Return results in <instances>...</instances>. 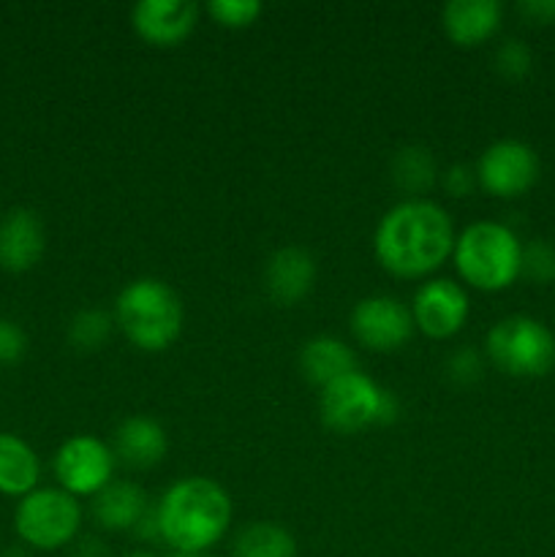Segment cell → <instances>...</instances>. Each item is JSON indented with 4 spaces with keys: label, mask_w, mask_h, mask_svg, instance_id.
I'll list each match as a JSON object with an SVG mask.
<instances>
[{
    "label": "cell",
    "mask_w": 555,
    "mask_h": 557,
    "mask_svg": "<svg viewBox=\"0 0 555 557\" xmlns=\"http://www.w3.org/2000/svg\"><path fill=\"white\" fill-rule=\"evenodd\" d=\"M131 22L147 44L174 47L194 33L199 22V5L190 0H139Z\"/></svg>",
    "instance_id": "obj_12"
},
{
    "label": "cell",
    "mask_w": 555,
    "mask_h": 557,
    "mask_svg": "<svg viewBox=\"0 0 555 557\" xmlns=\"http://www.w3.org/2000/svg\"><path fill=\"white\" fill-rule=\"evenodd\" d=\"M484 348L490 362L515 379H539L555 368V335L531 315L501 319L488 332Z\"/></svg>",
    "instance_id": "obj_5"
},
{
    "label": "cell",
    "mask_w": 555,
    "mask_h": 557,
    "mask_svg": "<svg viewBox=\"0 0 555 557\" xmlns=\"http://www.w3.org/2000/svg\"><path fill=\"white\" fill-rule=\"evenodd\" d=\"M435 161L430 156V150L424 147H403L397 150V156L392 158V177L408 194H422L430 185L435 183Z\"/></svg>",
    "instance_id": "obj_21"
},
{
    "label": "cell",
    "mask_w": 555,
    "mask_h": 557,
    "mask_svg": "<svg viewBox=\"0 0 555 557\" xmlns=\"http://www.w3.org/2000/svg\"><path fill=\"white\" fill-rule=\"evenodd\" d=\"M539 177V158L531 145L517 139H501L482 152L477 163V180L488 194L509 196L526 194Z\"/></svg>",
    "instance_id": "obj_9"
},
{
    "label": "cell",
    "mask_w": 555,
    "mask_h": 557,
    "mask_svg": "<svg viewBox=\"0 0 555 557\" xmlns=\"http://www.w3.org/2000/svg\"><path fill=\"white\" fill-rule=\"evenodd\" d=\"M531 49H528V44L520 41V38H509V41L501 44L498 52H495V69L504 76H509V79L526 76L528 71H531Z\"/></svg>",
    "instance_id": "obj_25"
},
{
    "label": "cell",
    "mask_w": 555,
    "mask_h": 557,
    "mask_svg": "<svg viewBox=\"0 0 555 557\" xmlns=\"http://www.w3.org/2000/svg\"><path fill=\"white\" fill-rule=\"evenodd\" d=\"M449 375L460 384H471L482 375V357L471 346H462L449 357Z\"/></svg>",
    "instance_id": "obj_27"
},
{
    "label": "cell",
    "mask_w": 555,
    "mask_h": 557,
    "mask_svg": "<svg viewBox=\"0 0 555 557\" xmlns=\"http://www.w3.org/2000/svg\"><path fill=\"white\" fill-rule=\"evenodd\" d=\"M147 511L145 490L131 482H109L92 498V517L107 531H134Z\"/></svg>",
    "instance_id": "obj_17"
},
{
    "label": "cell",
    "mask_w": 555,
    "mask_h": 557,
    "mask_svg": "<svg viewBox=\"0 0 555 557\" xmlns=\"http://www.w3.org/2000/svg\"><path fill=\"white\" fill-rule=\"evenodd\" d=\"M351 332L370 351H395L414 332L411 310L400 299L384 294L359 299L351 310Z\"/></svg>",
    "instance_id": "obj_10"
},
{
    "label": "cell",
    "mask_w": 555,
    "mask_h": 557,
    "mask_svg": "<svg viewBox=\"0 0 555 557\" xmlns=\"http://www.w3.org/2000/svg\"><path fill=\"white\" fill-rule=\"evenodd\" d=\"M299 370L310 384L324 389L332 381L343 379L346 373L357 370V357L351 348L337 337H313L299 351Z\"/></svg>",
    "instance_id": "obj_18"
},
{
    "label": "cell",
    "mask_w": 555,
    "mask_h": 557,
    "mask_svg": "<svg viewBox=\"0 0 555 557\" xmlns=\"http://www.w3.org/2000/svg\"><path fill=\"white\" fill-rule=\"evenodd\" d=\"M125 557H158V555H152V553H131V555H125Z\"/></svg>",
    "instance_id": "obj_32"
},
{
    "label": "cell",
    "mask_w": 555,
    "mask_h": 557,
    "mask_svg": "<svg viewBox=\"0 0 555 557\" xmlns=\"http://www.w3.org/2000/svg\"><path fill=\"white\" fill-rule=\"evenodd\" d=\"M82 525L79 500L65 490H33L20 500L14 511L16 536L33 549L52 553L76 539Z\"/></svg>",
    "instance_id": "obj_7"
},
{
    "label": "cell",
    "mask_w": 555,
    "mask_h": 557,
    "mask_svg": "<svg viewBox=\"0 0 555 557\" xmlns=\"http://www.w3.org/2000/svg\"><path fill=\"white\" fill-rule=\"evenodd\" d=\"M316 281V261L305 248H281L270 256L264 270V286L272 302L297 305L308 297Z\"/></svg>",
    "instance_id": "obj_14"
},
{
    "label": "cell",
    "mask_w": 555,
    "mask_h": 557,
    "mask_svg": "<svg viewBox=\"0 0 555 557\" xmlns=\"http://www.w3.org/2000/svg\"><path fill=\"white\" fill-rule=\"evenodd\" d=\"M264 5L259 0H210L207 14L223 27H248L259 20Z\"/></svg>",
    "instance_id": "obj_24"
},
{
    "label": "cell",
    "mask_w": 555,
    "mask_h": 557,
    "mask_svg": "<svg viewBox=\"0 0 555 557\" xmlns=\"http://www.w3.org/2000/svg\"><path fill=\"white\" fill-rule=\"evenodd\" d=\"M112 335V315L98 308L79 310L69 324V343L76 351H98Z\"/></svg>",
    "instance_id": "obj_22"
},
{
    "label": "cell",
    "mask_w": 555,
    "mask_h": 557,
    "mask_svg": "<svg viewBox=\"0 0 555 557\" xmlns=\"http://www.w3.org/2000/svg\"><path fill=\"white\" fill-rule=\"evenodd\" d=\"M452 253L462 281L482 292H501L520 277L522 245L504 223H471L462 228Z\"/></svg>",
    "instance_id": "obj_4"
},
{
    "label": "cell",
    "mask_w": 555,
    "mask_h": 557,
    "mask_svg": "<svg viewBox=\"0 0 555 557\" xmlns=\"http://www.w3.org/2000/svg\"><path fill=\"white\" fill-rule=\"evenodd\" d=\"M517 11L533 25H550L555 22V0H520Z\"/></svg>",
    "instance_id": "obj_29"
},
{
    "label": "cell",
    "mask_w": 555,
    "mask_h": 557,
    "mask_svg": "<svg viewBox=\"0 0 555 557\" xmlns=\"http://www.w3.org/2000/svg\"><path fill=\"white\" fill-rule=\"evenodd\" d=\"M0 557H25V553H22V549H5Z\"/></svg>",
    "instance_id": "obj_31"
},
{
    "label": "cell",
    "mask_w": 555,
    "mask_h": 557,
    "mask_svg": "<svg viewBox=\"0 0 555 557\" xmlns=\"http://www.w3.org/2000/svg\"><path fill=\"white\" fill-rule=\"evenodd\" d=\"M174 557H201V555H185V553H174Z\"/></svg>",
    "instance_id": "obj_33"
},
{
    "label": "cell",
    "mask_w": 555,
    "mask_h": 557,
    "mask_svg": "<svg viewBox=\"0 0 555 557\" xmlns=\"http://www.w3.org/2000/svg\"><path fill=\"white\" fill-rule=\"evenodd\" d=\"M41 473L36 451L14 433H0V493L25 498L33 493Z\"/></svg>",
    "instance_id": "obj_19"
},
{
    "label": "cell",
    "mask_w": 555,
    "mask_h": 557,
    "mask_svg": "<svg viewBox=\"0 0 555 557\" xmlns=\"http://www.w3.org/2000/svg\"><path fill=\"white\" fill-rule=\"evenodd\" d=\"M156 520L158 539H163L174 553L201 555L226 536L232 500L212 479H180L163 493Z\"/></svg>",
    "instance_id": "obj_2"
},
{
    "label": "cell",
    "mask_w": 555,
    "mask_h": 557,
    "mask_svg": "<svg viewBox=\"0 0 555 557\" xmlns=\"http://www.w3.org/2000/svg\"><path fill=\"white\" fill-rule=\"evenodd\" d=\"M169 449V438L163 433L161 424L150 417H131L120 422L114 430V449L112 455L118 457L123 466L145 471V468L158 466Z\"/></svg>",
    "instance_id": "obj_16"
},
{
    "label": "cell",
    "mask_w": 555,
    "mask_h": 557,
    "mask_svg": "<svg viewBox=\"0 0 555 557\" xmlns=\"http://www.w3.org/2000/svg\"><path fill=\"white\" fill-rule=\"evenodd\" d=\"M27 354V335L16 321L0 319V364H16Z\"/></svg>",
    "instance_id": "obj_26"
},
{
    "label": "cell",
    "mask_w": 555,
    "mask_h": 557,
    "mask_svg": "<svg viewBox=\"0 0 555 557\" xmlns=\"http://www.w3.org/2000/svg\"><path fill=\"white\" fill-rule=\"evenodd\" d=\"M114 473V455L96 435H74L54 455V476L69 495L96 498Z\"/></svg>",
    "instance_id": "obj_8"
},
{
    "label": "cell",
    "mask_w": 555,
    "mask_h": 557,
    "mask_svg": "<svg viewBox=\"0 0 555 557\" xmlns=\"http://www.w3.org/2000/svg\"><path fill=\"white\" fill-rule=\"evenodd\" d=\"M504 20L498 0H449L441 11L444 33L460 47H473L493 36Z\"/></svg>",
    "instance_id": "obj_15"
},
{
    "label": "cell",
    "mask_w": 555,
    "mask_h": 557,
    "mask_svg": "<svg viewBox=\"0 0 555 557\" xmlns=\"http://www.w3.org/2000/svg\"><path fill=\"white\" fill-rule=\"evenodd\" d=\"M455 243V226L444 207L428 199H408L381 218L373 250L392 275L422 277L449 259Z\"/></svg>",
    "instance_id": "obj_1"
},
{
    "label": "cell",
    "mask_w": 555,
    "mask_h": 557,
    "mask_svg": "<svg viewBox=\"0 0 555 557\" xmlns=\"http://www.w3.org/2000/svg\"><path fill=\"white\" fill-rule=\"evenodd\" d=\"M234 557H297V542L275 522H254L234 539Z\"/></svg>",
    "instance_id": "obj_20"
},
{
    "label": "cell",
    "mask_w": 555,
    "mask_h": 557,
    "mask_svg": "<svg viewBox=\"0 0 555 557\" xmlns=\"http://www.w3.org/2000/svg\"><path fill=\"white\" fill-rule=\"evenodd\" d=\"M76 557H107V549H103L96 539H87V542H82L79 549H76Z\"/></svg>",
    "instance_id": "obj_30"
},
{
    "label": "cell",
    "mask_w": 555,
    "mask_h": 557,
    "mask_svg": "<svg viewBox=\"0 0 555 557\" xmlns=\"http://www.w3.org/2000/svg\"><path fill=\"white\" fill-rule=\"evenodd\" d=\"M520 275L533 283L555 281V245H550L547 239H531L522 245Z\"/></svg>",
    "instance_id": "obj_23"
},
{
    "label": "cell",
    "mask_w": 555,
    "mask_h": 557,
    "mask_svg": "<svg viewBox=\"0 0 555 557\" xmlns=\"http://www.w3.org/2000/svg\"><path fill=\"white\" fill-rule=\"evenodd\" d=\"M411 319L428 337H452L468 319V294L446 277L422 283L414 294Z\"/></svg>",
    "instance_id": "obj_11"
},
{
    "label": "cell",
    "mask_w": 555,
    "mask_h": 557,
    "mask_svg": "<svg viewBox=\"0 0 555 557\" xmlns=\"http://www.w3.org/2000/svg\"><path fill=\"white\" fill-rule=\"evenodd\" d=\"M114 324L141 351H163L183 330V305L163 281L139 277L114 299Z\"/></svg>",
    "instance_id": "obj_3"
},
{
    "label": "cell",
    "mask_w": 555,
    "mask_h": 557,
    "mask_svg": "<svg viewBox=\"0 0 555 557\" xmlns=\"http://www.w3.org/2000/svg\"><path fill=\"white\" fill-rule=\"evenodd\" d=\"M473 180H477V172L471 166H466V163H452L444 172V188L452 196H466L473 188Z\"/></svg>",
    "instance_id": "obj_28"
},
{
    "label": "cell",
    "mask_w": 555,
    "mask_h": 557,
    "mask_svg": "<svg viewBox=\"0 0 555 557\" xmlns=\"http://www.w3.org/2000/svg\"><path fill=\"white\" fill-rule=\"evenodd\" d=\"M397 417V400L390 389L375 384L370 375L346 373L321 389V419L337 433H359L375 424H392Z\"/></svg>",
    "instance_id": "obj_6"
},
{
    "label": "cell",
    "mask_w": 555,
    "mask_h": 557,
    "mask_svg": "<svg viewBox=\"0 0 555 557\" xmlns=\"http://www.w3.org/2000/svg\"><path fill=\"white\" fill-rule=\"evenodd\" d=\"M44 248H47V232L38 212L16 207L0 218V267L3 270H33L41 261Z\"/></svg>",
    "instance_id": "obj_13"
}]
</instances>
